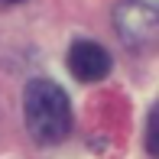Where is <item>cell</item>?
Listing matches in <instances>:
<instances>
[{
	"label": "cell",
	"mask_w": 159,
	"mask_h": 159,
	"mask_svg": "<svg viewBox=\"0 0 159 159\" xmlns=\"http://www.w3.org/2000/svg\"><path fill=\"white\" fill-rule=\"evenodd\" d=\"M23 117H26V130L33 133V140L42 146H52V143H62L71 130V104L55 81L36 78L26 84Z\"/></svg>",
	"instance_id": "1"
},
{
	"label": "cell",
	"mask_w": 159,
	"mask_h": 159,
	"mask_svg": "<svg viewBox=\"0 0 159 159\" xmlns=\"http://www.w3.org/2000/svg\"><path fill=\"white\" fill-rule=\"evenodd\" d=\"M120 36L133 46H149L156 36V0H124L117 13Z\"/></svg>",
	"instance_id": "2"
},
{
	"label": "cell",
	"mask_w": 159,
	"mask_h": 159,
	"mask_svg": "<svg viewBox=\"0 0 159 159\" xmlns=\"http://www.w3.org/2000/svg\"><path fill=\"white\" fill-rule=\"evenodd\" d=\"M13 3H23V0H0V7H13Z\"/></svg>",
	"instance_id": "5"
},
{
	"label": "cell",
	"mask_w": 159,
	"mask_h": 159,
	"mask_svg": "<svg viewBox=\"0 0 159 159\" xmlns=\"http://www.w3.org/2000/svg\"><path fill=\"white\" fill-rule=\"evenodd\" d=\"M146 146H149V156H156V114H149V140H146Z\"/></svg>",
	"instance_id": "4"
},
{
	"label": "cell",
	"mask_w": 159,
	"mask_h": 159,
	"mask_svg": "<svg viewBox=\"0 0 159 159\" xmlns=\"http://www.w3.org/2000/svg\"><path fill=\"white\" fill-rule=\"evenodd\" d=\"M68 71L78 81H101V78L111 71V55L104 46L91 39H78L68 49Z\"/></svg>",
	"instance_id": "3"
}]
</instances>
